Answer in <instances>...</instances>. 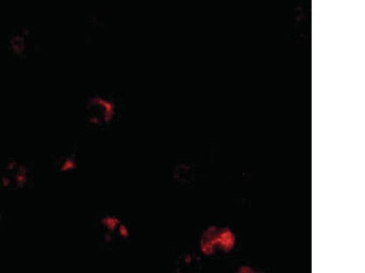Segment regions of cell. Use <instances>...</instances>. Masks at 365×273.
Returning a JSON list of instances; mask_svg holds the SVG:
<instances>
[{"label": "cell", "instance_id": "1", "mask_svg": "<svg viewBox=\"0 0 365 273\" xmlns=\"http://www.w3.org/2000/svg\"><path fill=\"white\" fill-rule=\"evenodd\" d=\"M34 179L31 165L16 156H7L0 161V198L26 191Z\"/></svg>", "mask_w": 365, "mask_h": 273}, {"label": "cell", "instance_id": "2", "mask_svg": "<svg viewBox=\"0 0 365 273\" xmlns=\"http://www.w3.org/2000/svg\"><path fill=\"white\" fill-rule=\"evenodd\" d=\"M118 112L116 99L108 94H91L83 104V122L88 127L94 130L110 127L116 121Z\"/></svg>", "mask_w": 365, "mask_h": 273}, {"label": "cell", "instance_id": "3", "mask_svg": "<svg viewBox=\"0 0 365 273\" xmlns=\"http://www.w3.org/2000/svg\"><path fill=\"white\" fill-rule=\"evenodd\" d=\"M236 237L229 228L212 225L201 235L200 248L207 256L226 254L235 247Z\"/></svg>", "mask_w": 365, "mask_h": 273}, {"label": "cell", "instance_id": "4", "mask_svg": "<svg viewBox=\"0 0 365 273\" xmlns=\"http://www.w3.org/2000/svg\"><path fill=\"white\" fill-rule=\"evenodd\" d=\"M7 222V215L4 206L0 203V234L4 230Z\"/></svg>", "mask_w": 365, "mask_h": 273}, {"label": "cell", "instance_id": "5", "mask_svg": "<svg viewBox=\"0 0 365 273\" xmlns=\"http://www.w3.org/2000/svg\"><path fill=\"white\" fill-rule=\"evenodd\" d=\"M236 273H264V272L248 265L241 266Z\"/></svg>", "mask_w": 365, "mask_h": 273}]
</instances>
